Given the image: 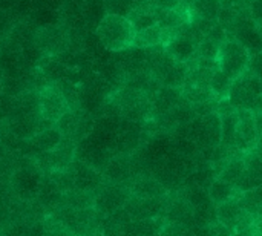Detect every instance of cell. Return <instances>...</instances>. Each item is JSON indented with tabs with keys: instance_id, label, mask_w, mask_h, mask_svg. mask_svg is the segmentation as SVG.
I'll return each mask as SVG.
<instances>
[{
	"instance_id": "cell-1",
	"label": "cell",
	"mask_w": 262,
	"mask_h": 236,
	"mask_svg": "<svg viewBox=\"0 0 262 236\" xmlns=\"http://www.w3.org/2000/svg\"><path fill=\"white\" fill-rule=\"evenodd\" d=\"M135 32L137 31L130 20L120 14H106L97 26L98 40L111 52H120L134 48Z\"/></svg>"
},
{
	"instance_id": "cell-2",
	"label": "cell",
	"mask_w": 262,
	"mask_h": 236,
	"mask_svg": "<svg viewBox=\"0 0 262 236\" xmlns=\"http://www.w3.org/2000/svg\"><path fill=\"white\" fill-rule=\"evenodd\" d=\"M250 57L252 55L249 54V51L236 40H226L220 45L216 65L218 69L223 71L227 77L236 80L247 71Z\"/></svg>"
},
{
	"instance_id": "cell-3",
	"label": "cell",
	"mask_w": 262,
	"mask_h": 236,
	"mask_svg": "<svg viewBox=\"0 0 262 236\" xmlns=\"http://www.w3.org/2000/svg\"><path fill=\"white\" fill-rule=\"evenodd\" d=\"M130 189H127L123 184L111 183V184H103L95 195V210L101 217H107L126 206V203L130 198Z\"/></svg>"
},
{
	"instance_id": "cell-4",
	"label": "cell",
	"mask_w": 262,
	"mask_h": 236,
	"mask_svg": "<svg viewBox=\"0 0 262 236\" xmlns=\"http://www.w3.org/2000/svg\"><path fill=\"white\" fill-rule=\"evenodd\" d=\"M38 108L40 115L51 124H55L60 117L71 109L61 89L51 84H48L38 92Z\"/></svg>"
},
{
	"instance_id": "cell-5",
	"label": "cell",
	"mask_w": 262,
	"mask_h": 236,
	"mask_svg": "<svg viewBox=\"0 0 262 236\" xmlns=\"http://www.w3.org/2000/svg\"><path fill=\"white\" fill-rule=\"evenodd\" d=\"M258 140L259 138L256 132L253 112L247 109H238V129H236V140H235L236 152L247 154L253 151Z\"/></svg>"
},
{
	"instance_id": "cell-6",
	"label": "cell",
	"mask_w": 262,
	"mask_h": 236,
	"mask_svg": "<svg viewBox=\"0 0 262 236\" xmlns=\"http://www.w3.org/2000/svg\"><path fill=\"white\" fill-rule=\"evenodd\" d=\"M232 40H236L243 45L250 55H256L262 52V37L259 32V25L252 18H241L232 34Z\"/></svg>"
},
{
	"instance_id": "cell-7",
	"label": "cell",
	"mask_w": 262,
	"mask_h": 236,
	"mask_svg": "<svg viewBox=\"0 0 262 236\" xmlns=\"http://www.w3.org/2000/svg\"><path fill=\"white\" fill-rule=\"evenodd\" d=\"M72 167L75 174L74 189L84 190V192H97L104 184V175L95 167L89 166L88 163L74 161Z\"/></svg>"
},
{
	"instance_id": "cell-8",
	"label": "cell",
	"mask_w": 262,
	"mask_h": 236,
	"mask_svg": "<svg viewBox=\"0 0 262 236\" xmlns=\"http://www.w3.org/2000/svg\"><path fill=\"white\" fill-rule=\"evenodd\" d=\"M158 8L150 0H138L130 12L127 14V18L134 25L135 31H141L150 26L158 25Z\"/></svg>"
},
{
	"instance_id": "cell-9",
	"label": "cell",
	"mask_w": 262,
	"mask_h": 236,
	"mask_svg": "<svg viewBox=\"0 0 262 236\" xmlns=\"http://www.w3.org/2000/svg\"><path fill=\"white\" fill-rule=\"evenodd\" d=\"M247 154L249 155L246 157V172L236 186L239 194L262 186V158L252 151Z\"/></svg>"
},
{
	"instance_id": "cell-10",
	"label": "cell",
	"mask_w": 262,
	"mask_h": 236,
	"mask_svg": "<svg viewBox=\"0 0 262 236\" xmlns=\"http://www.w3.org/2000/svg\"><path fill=\"white\" fill-rule=\"evenodd\" d=\"M244 204L241 200V195L233 197L230 200H227L226 203L216 206V220L218 223H221L223 226L235 230V227L238 226L241 217L244 215Z\"/></svg>"
},
{
	"instance_id": "cell-11",
	"label": "cell",
	"mask_w": 262,
	"mask_h": 236,
	"mask_svg": "<svg viewBox=\"0 0 262 236\" xmlns=\"http://www.w3.org/2000/svg\"><path fill=\"white\" fill-rule=\"evenodd\" d=\"M61 140L63 135L60 134V131L55 126H51L28 138V144L31 146L32 151H35V154H40V152H49L57 149Z\"/></svg>"
},
{
	"instance_id": "cell-12",
	"label": "cell",
	"mask_w": 262,
	"mask_h": 236,
	"mask_svg": "<svg viewBox=\"0 0 262 236\" xmlns=\"http://www.w3.org/2000/svg\"><path fill=\"white\" fill-rule=\"evenodd\" d=\"M158 25L161 28L178 29L186 23H190V8L183 2L172 9H158Z\"/></svg>"
},
{
	"instance_id": "cell-13",
	"label": "cell",
	"mask_w": 262,
	"mask_h": 236,
	"mask_svg": "<svg viewBox=\"0 0 262 236\" xmlns=\"http://www.w3.org/2000/svg\"><path fill=\"white\" fill-rule=\"evenodd\" d=\"M129 189L132 197L137 198H157L166 195V186L155 177L137 178Z\"/></svg>"
},
{
	"instance_id": "cell-14",
	"label": "cell",
	"mask_w": 262,
	"mask_h": 236,
	"mask_svg": "<svg viewBox=\"0 0 262 236\" xmlns=\"http://www.w3.org/2000/svg\"><path fill=\"white\" fill-rule=\"evenodd\" d=\"M166 52L177 61L187 63L196 52V45L184 37H177L169 45L164 46Z\"/></svg>"
},
{
	"instance_id": "cell-15",
	"label": "cell",
	"mask_w": 262,
	"mask_h": 236,
	"mask_svg": "<svg viewBox=\"0 0 262 236\" xmlns=\"http://www.w3.org/2000/svg\"><path fill=\"white\" fill-rule=\"evenodd\" d=\"M189 74V66L187 63H181V61H173L172 66L164 72V75L160 80L161 86H167V88H175V89H181L186 83Z\"/></svg>"
},
{
	"instance_id": "cell-16",
	"label": "cell",
	"mask_w": 262,
	"mask_h": 236,
	"mask_svg": "<svg viewBox=\"0 0 262 236\" xmlns=\"http://www.w3.org/2000/svg\"><path fill=\"white\" fill-rule=\"evenodd\" d=\"M163 45V29L160 25L141 29L135 32L134 38V48L137 49H149L154 46Z\"/></svg>"
},
{
	"instance_id": "cell-17",
	"label": "cell",
	"mask_w": 262,
	"mask_h": 236,
	"mask_svg": "<svg viewBox=\"0 0 262 236\" xmlns=\"http://www.w3.org/2000/svg\"><path fill=\"white\" fill-rule=\"evenodd\" d=\"M241 154V152H239ZM246 172V158L238 157V154H235L224 166V169L221 170V174L218 175V178L230 183L232 186H238V183L241 181L243 175Z\"/></svg>"
},
{
	"instance_id": "cell-18",
	"label": "cell",
	"mask_w": 262,
	"mask_h": 236,
	"mask_svg": "<svg viewBox=\"0 0 262 236\" xmlns=\"http://www.w3.org/2000/svg\"><path fill=\"white\" fill-rule=\"evenodd\" d=\"M238 195H241L238 192V189L235 186H232L230 183L221 180V178H215L209 187V197L215 206H220V204L226 203L227 200L238 197Z\"/></svg>"
},
{
	"instance_id": "cell-19",
	"label": "cell",
	"mask_w": 262,
	"mask_h": 236,
	"mask_svg": "<svg viewBox=\"0 0 262 236\" xmlns=\"http://www.w3.org/2000/svg\"><path fill=\"white\" fill-rule=\"evenodd\" d=\"M221 129H223L221 146L230 151H236L235 140H236V129H238V109L229 115L221 117Z\"/></svg>"
},
{
	"instance_id": "cell-20",
	"label": "cell",
	"mask_w": 262,
	"mask_h": 236,
	"mask_svg": "<svg viewBox=\"0 0 262 236\" xmlns=\"http://www.w3.org/2000/svg\"><path fill=\"white\" fill-rule=\"evenodd\" d=\"M81 115L83 114H80L78 111L69 109L66 114H63L60 117V120L54 126L60 131V134L63 135V138H72L74 140L75 132H77V127H78V123L81 120Z\"/></svg>"
},
{
	"instance_id": "cell-21",
	"label": "cell",
	"mask_w": 262,
	"mask_h": 236,
	"mask_svg": "<svg viewBox=\"0 0 262 236\" xmlns=\"http://www.w3.org/2000/svg\"><path fill=\"white\" fill-rule=\"evenodd\" d=\"M233 80L230 77H227L223 71L216 69L212 80H210V89L213 92V97L220 101V100H226L229 98L230 89H232Z\"/></svg>"
},
{
	"instance_id": "cell-22",
	"label": "cell",
	"mask_w": 262,
	"mask_h": 236,
	"mask_svg": "<svg viewBox=\"0 0 262 236\" xmlns=\"http://www.w3.org/2000/svg\"><path fill=\"white\" fill-rule=\"evenodd\" d=\"M181 95L183 98L190 103V104H198V103H203V101H209V100H216L213 97V92L210 88H204V86H193V84H189V86H183L181 88Z\"/></svg>"
},
{
	"instance_id": "cell-23",
	"label": "cell",
	"mask_w": 262,
	"mask_h": 236,
	"mask_svg": "<svg viewBox=\"0 0 262 236\" xmlns=\"http://www.w3.org/2000/svg\"><path fill=\"white\" fill-rule=\"evenodd\" d=\"M216 221V206L212 201L193 207V226H210Z\"/></svg>"
},
{
	"instance_id": "cell-24",
	"label": "cell",
	"mask_w": 262,
	"mask_h": 236,
	"mask_svg": "<svg viewBox=\"0 0 262 236\" xmlns=\"http://www.w3.org/2000/svg\"><path fill=\"white\" fill-rule=\"evenodd\" d=\"M218 51H220V45H218V43H215L213 40H210V38L204 37V38L196 45L195 57H196V58H201V60L216 61Z\"/></svg>"
},
{
	"instance_id": "cell-25",
	"label": "cell",
	"mask_w": 262,
	"mask_h": 236,
	"mask_svg": "<svg viewBox=\"0 0 262 236\" xmlns=\"http://www.w3.org/2000/svg\"><path fill=\"white\" fill-rule=\"evenodd\" d=\"M137 2L138 0H104V6L107 8V14H120L127 17Z\"/></svg>"
},
{
	"instance_id": "cell-26",
	"label": "cell",
	"mask_w": 262,
	"mask_h": 236,
	"mask_svg": "<svg viewBox=\"0 0 262 236\" xmlns=\"http://www.w3.org/2000/svg\"><path fill=\"white\" fill-rule=\"evenodd\" d=\"M253 75H256L259 80L262 81V52L261 54H256V55H252L250 57V63H249V68H247Z\"/></svg>"
},
{
	"instance_id": "cell-27",
	"label": "cell",
	"mask_w": 262,
	"mask_h": 236,
	"mask_svg": "<svg viewBox=\"0 0 262 236\" xmlns=\"http://www.w3.org/2000/svg\"><path fill=\"white\" fill-rule=\"evenodd\" d=\"M250 17L256 23L262 22V0H252L250 2Z\"/></svg>"
},
{
	"instance_id": "cell-28",
	"label": "cell",
	"mask_w": 262,
	"mask_h": 236,
	"mask_svg": "<svg viewBox=\"0 0 262 236\" xmlns=\"http://www.w3.org/2000/svg\"><path fill=\"white\" fill-rule=\"evenodd\" d=\"M255 117V124H256V132H258V138H262V111H258L253 114Z\"/></svg>"
},
{
	"instance_id": "cell-29",
	"label": "cell",
	"mask_w": 262,
	"mask_h": 236,
	"mask_svg": "<svg viewBox=\"0 0 262 236\" xmlns=\"http://www.w3.org/2000/svg\"><path fill=\"white\" fill-rule=\"evenodd\" d=\"M80 236H104L103 235V229H98V230H92V232H88V233H83Z\"/></svg>"
},
{
	"instance_id": "cell-30",
	"label": "cell",
	"mask_w": 262,
	"mask_h": 236,
	"mask_svg": "<svg viewBox=\"0 0 262 236\" xmlns=\"http://www.w3.org/2000/svg\"><path fill=\"white\" fill-rule=\"evenodd\" d=\"M256 230L262 233V217H259V218H258V221H256Z\"/></svg>"
},
{
	"instance_id": "cell-31",
	"label": "cell",
	"mask_w": 262,
	"mask_h": 236,
	"mask_svg": "<svg viewBox=\"0 0 262 236\" xmlns=\"http://www.w3.org/2000/svg\"><path fill=\"white\" fill-rule=\"evenodd\" d=\"M252 236H262V233H261V232H258V230H256V232H255V233H253Z\"/></svg>"
},
{
	"instance_id": "cell-32",
	"label": "cell",
	"mask_w": 262,
	"mask_h": 236,
	"mask_svg": "<svg viewBox=\"0 0 262 236\" xmlns=\"http://www.w3.org/2000/svg\"><path fill=\"white\" fill-rule=\"evenodd\" d=\"M258 25H259V32H261V37H262V22H259Z\"/></svg>"
},
{
	"instance_id": "cell-33",
	"label": "cell",
	"mask_w": 262,
	"mask_h": 236,
	"mask_svg": "<svg viewBox=\"0 0 262 236\" xmlns=\"http://www.w3.org/2000/svg\"><path fill=\"white\" fill-rule=\"evenodd\" d=\"M0 92H2V83H0Z\"/></svg>"
}]
</instances>
